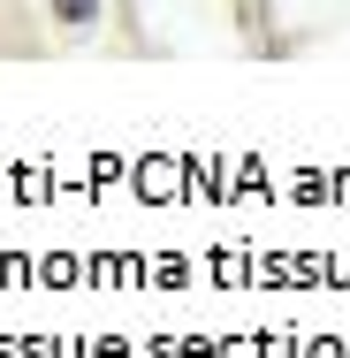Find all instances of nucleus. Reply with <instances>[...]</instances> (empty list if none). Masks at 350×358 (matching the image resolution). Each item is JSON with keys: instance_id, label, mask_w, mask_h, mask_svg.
<instances>
[{"instance_id": "nucleus-1", "label": "nucleus", "mask_w": 350, "mask_h": 358, "mask_svg": "<svg viewBox=\"0 0 350 358\" xmlns=\"http://www.w3.org/2000/svg\"><path fill=\"white\" fill-rule=\"evenodd\" d=\"M54 15H61V23H92V15H99V0H54Z\"/></svg>"}]
</instances>
